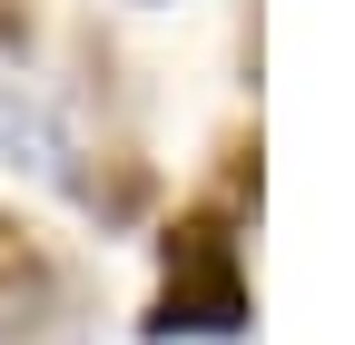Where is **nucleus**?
<instances>
[{"label": "nucleus", "mask_w": 355, "mask_h": 345, "mask_svg": "<svg viewBox=\"0 0 355 345\" xmlns=\"http://www.w3.org/2000/svg\"><path fill=\"white\" fill-rule=\"evenodd\" d=\"M79 286L60 276V256H40L30 237L0 227V345H79Z\"/></svg>", "instance_id": "obj_2"}, {"label": "nucleus", "mask_w": 355, "mask_h": 345, "mask_svg": "<svg viewBox=\"0 0 355 345\" xmlns=\"http://www.w3.org/2000/svg\"><path fill=\"white\" fill-rule=\"evenodd\" d=\"M158 256H168V286L148 306V335H237L247 326V267H237V237L217 207L178 218L158 237Z\"/></svg>", "instance_id": "obj_1"}, {"label": "nucleus", "mask_w": 355, "mask_h": 345, "mask_svg": "<svg viewBox=\"0 0 355 345\" xmlns=\"http://www.w3.org/2000/svg\"><path fill=\"white\" fill-rule=\"evenodd\" d=\"M0 158L30 168V178H69V139H60V118L20 99V89H0Z\"/></svg>", "instance_id": "obj_3"}]
</instances>
